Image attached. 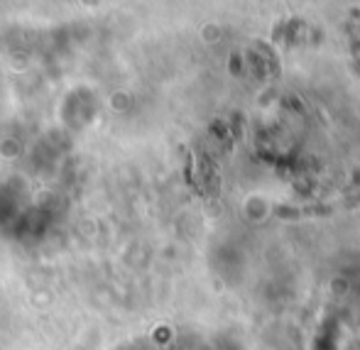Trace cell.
I'll use <instances>...</instances> for the list:
<instances>
[{
    "mask_svg": "<svg viewBox=\"0 0 360 350\" xmlns=\"http://www.w3.org/2000/svg\"><path fill=\"white\" fill-rule=\"evenodd\" d=\"M353 15H356V18H358V20H360V13H358V10H356V13H353Z\"/></svg>",
    "mask_w": 360,
    "mask_h": 350,
    "instance_id": "cell-1",
    "label": "cell"
}]
</instances>
